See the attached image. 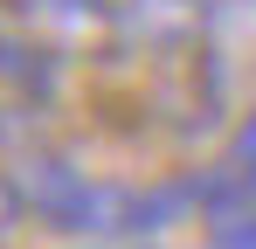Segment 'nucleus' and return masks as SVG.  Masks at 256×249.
I'll return each instance as SVG.
<instances>
[{
  "mask_svg": "<svg viewBox=\"0 0 256 249\" xmlns=\"http://www.w3.org/2000/svg\"><path fill=\"white\" fill-rule=\"evenodd\" d=\"M21 201L42 214L48 228H70V236H146L173 222L180 208L194 201V187H111V180H84L76 166L62 160H35L21 173Z\"/></svg>",
  "mask_w": 256,
  "mask_h": 249,
  "instance_id": "nucleus-1",
  "label": "nucleus"
},
{
  "mask_svg": "<svg viewBox=\"0 0 256 249\" xmlns=\"http://www.w3.org/2000/svg\"><path fill=\"white\" fill-rule=\"evenodd\" d=\"M7 21L42 48L48 62H62V56H104V42L125 28L104 0H14Z\"/></svg>",
  "mask_w": 256,
  "mask_h": 249,
  "instance_id": "nucleus-2",
  "label": "nucleus"
},
{
  "mask_svg": "<svg viewBox=\"0 0 256 249\" xmlns=\"http://www.w3.org/2000/svg\"><path fill=\"white\" fill-rule=\"evenodd\" d=\"M208 208H222V222H236V214L256 208V111L236 124V138H228V160H222V173L208 180Z\"/></svg>",
  "mask_w": 256,
  "mask_h": 249,
  "instance_id": "nucleus-3",
  "label": "nucleus"
}]
</instances>
